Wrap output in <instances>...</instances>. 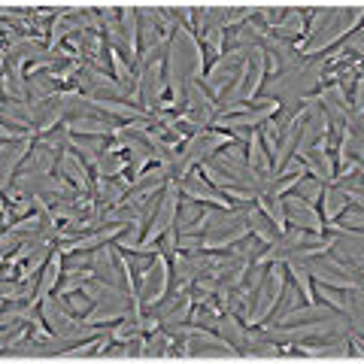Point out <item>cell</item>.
<instances>
[{
  "mask_svg": "<svg viewBox=\"0 0 364 364\" xmlns=\"http://www.w3.org/2000/svg\"><path fill=\"white\" fill-rule=\"evenodd\" d=\"M170 294V258L158 255L155 264L149 267L136 282V298L143 304V313H149L155 304H161Z\"/></svg>",
  "mask_w": 364,
  "mask_h": 364,
  "instance_id": "6da1fadb",
  "label": "cell"
},
{
  "mask_svg": "<svg viewBox=\"0 0 364 364\" xmlns=\"http://www.w3.org/2000/svg\"><path fill=\"white\" fill-rule=\"evenodd\" d=\"M282 213H286V225L289 228H301V231H322V213H318L313 203H306L298 195H282Z\"/></svg>",
  "mask_w": 364,
  "mask_h": 364,
  "instance_id": "7a4b0ae2",
  "label": "cell"
},
{
  "mask_svg": "<svg viewBox=\"0 0 364 364\" xmlns=\"http://www.w3.org/2000/svg\"><path fill=\"white\" fill-rule=\"evenodd\" d=\"M179 195L182 198H191V200H200V203H210V207H222L228 210L231 203L225 200L222 191H215L207 179H203V173L195 167V170H188V176L186 179H179Z\"/></svg>",
  "mask_w": 364,
  "mask_h": 364,
  "instance_id": "3957f363",
  "label": "cell"
},
{
  "mask_svg": "<svg viewBox=\"0 0 364 364\" xmlns=\"http://www.w3.org/2000/svg\"><path fill=\"white\" fill-rule=\"evenodd\" d=\"M55 176H64V179H70L73 186L79 191H85V195H91V182H95V173H91V167L79 158L70 146L61 152L58 158V170H55Z\"/></svg>",
  "mask_w": 364,
  "mask_h": 364,
  "instance_id": "277c9868",
  "label": "cell"
},
{
  "mask_svg": "<svg viewBox=\"0 0 364 364\" xmlns=\"http://www.w3.org/2000/svg\"><path fill=\"white\" fill-rule=\"evenodd\" d=\"M219 337H225L228 343H231L237 352L243 355V349H246V343H249V328L237 318L234 313H222L219 318H215V328H213Z\"/></svg>",
  "mask_w": 364,
  "mask_h": 364,
  "instance_id": "5b68a950",
  "label": "cell"
},
{
  "mask_svg": "<svg viewBox=\"0 0 364 364\" xmlns=\"http://www.w3.org/2000/svg\"><path fill=\"white\" fill-rule=\"evenodd\" d=\"M58 158H61V152H55V149H49V146H43V143H33V149L25 158L21 170H25V173H49V176H55V170H58Z\"/></svg>",
  "mask_w": 364,
  "mask_h": 364,
  "instance_id": "8992f818",
  "label": "cell"
},
{
  "mask_svg": "<svg viewBox=\"0 0 364 364\" xmlns=\"http://www.w3.org/2000/svg\"><path fill=\"white\" fill-rule=\"evenodd\" d=\"M67 146L82 158V161L95 170V164H97V158L104 155V149H107V136H76V134H70L67 136Z\"/></svg>",
  "mask_w": 364,
  "mask_h": 364,
  "instance_id": "52a82bcc",
  "label": "cell"
},
{
  "mask_svg": "<svg viewBox=\"0 0 364 364\" xmlns=\"http://www.w3.org/2000/svg\"><path fill=\"white\" fill-rule=\"evenodd\" d=\"M61 277H64V255L58 252V249H55V252H52V258H49V264H46V267H43V273H40L37 301H43L46 294H52L55 289H58Z\"/></svg>",
  "mask_w": 364,
  "mask_h": 364,
  "instance_id": "ba28073f",
  "label": "cell"
},
{
  "mask_svg": "<svg viewBox=\"0 0 364 364\" xmlns=\"http://www.w3.org/2000/svg\"><path fill=\"white\" fill-rule=\"evenodd\" d=\"M128 164H131V152L128 149H124V152L104 149V155H100L97 164H95V173L97 176H107V179H116V176H122L124 170H128Z\"/></svg>",
  "mask_w": 364,
  "mask_h": 364,
  "instance_id": "9c48e42d",
  "label": "cell"
},
{
  "mask_svg": "<svg viewBox=\"0 0 364 364\" xmlns=\"http://www.w3.org/2000/svg\"><path fill=\"white\" fill-rule=\"evenodd\" d=\"M246 225H249V231H252L264 246H270V243H277V240H279L277 225H273L258 207H249V213H246Z\"/></svg>",
  "mask_w": 364,
  "mask_h": 364,
  "instance_id": "30bf717a",
  "label": "cell"
},
{
  "mask_svg": "<svg viewBox=\"0 0 364 364\" xmlns=\"http://www.w3.org/2000/svg\"><path fill=\"white\" fill-rule=\"evenodd\" d=\"M246 164L261 170V173H270V155L264 149V143H261L258 128L249 131V140H246Z\"/></svg>",
  "mask_w": 364,
  "mask_h": 364,
  "instance_id": "8fae6325",
  "label": "cell"
},
{
  "mask_svg": "<svg viewBox=\"0 0 364 364\" xmlns=\"http://www.w3.org/2000/svg\"><path fill=\"white\" fill-rule=\"evenodd\" d=\"M322 222H334L340 213H343L346 207H349V200H346V195L340 191L337 186H325V191H322Z\"/></svg>",
  "mask_w": 364,
  "mask_h": 364,
  "instance_id": "7c38bea8",
  "label": "cell"
},
{
  "mask_svg": "<svg viewBox=\"0 0 364 364\" xmlns=\"http://www.w3.org/2000/svg\"><path fill=\"white\" fill-rule=\"evenodd\" d=\"M122 31H124V40H128L131 52L140 55V16H136V6H122Z\"/></svg>",
  "mask_w": 364,
  "mask_h": 364,
  "instance_id": "4fadbf2b",
  "label": "cell"
},
{
  "mask_svg": "<svg viewBox=\"0 0 364 364\" xmlns=\"http://www.w3.org/2000/svg\"><path fill=\"white\" fill-rule=\"evenodd\" d=\"M61 85L52 79V73L46 70V73H33L28 76V95L31 100H46V97H52V95H58Z\"/></svg>",
  "mask_w": 364,
  "mask_h": 364,
  "instance_id": "5bb4252c",
  "label": "cell"
},
{
  "mask_svg": "<svg viewBox=\"0 0 364 364\" xmlns=\"http://www.w3.org/2000/svg\"><path fill=\"white\" fill-rule=\"evenodd\" d=\"M88 279H95V270L91 267H85V270H76V273H70V270H64V277H61V282H58V294H73V291H82V286Z\"/></svg>",
  "mask_w": 364,
  "mask_h": 364,
  "instance_id": "9a60e30c",
  "label": "cell"
},
{
  "mask_svg": "<svg viewBox=\"0 0 364 364\" xmlns=\"http://www.w3.org/2000/svg\"><path fill=\"white\" fill-rule=\"evenodd\" d=\"M200 215H203V203H200V200L182 198V200H179V210H176V228H179V231H186V228L195 225Z\"/></svg>",
  "mask_w": 364,
  "mask_h": 364,
  "instance_id": "2e32d148",
  "label": "cell"
},
{
  "mask_svg": "<svg viewBox=\"0 0 364 364\" xmlns=\"http://www.w3.org/2000/svg\"><path fill=\"white\" fill-rule=\"evenodd\" d=\"M322 191H325V182H318V179H313V176H301L298 179V186L291 188V195H298V198H304L306 203H316L322 200Z\"/></svg>",
  "mask_w": 364,
  "mask_h": 364,
  "instance_id": "e0dca14e",
  "label": "cell"
},
{
  "mask_svg": "<svg viewBox=\"0 0 364 364\" xmlns=\"http://www.w3.org/2000/svg\"><path fill=\"white\" fill-rule=\"evenodd\" d=\"M170 343H173V337H170L164 328H158L155 334L146 337V352H143V355H149V358H167Z\"/></svg>",
  "mask_w": 364,
  "mask_h": 364,
  "instance_id": "ac0fdd59",
  "label": "cell"
},
{
  "mask_svg": "<svg viewBox=\"0 0 364 364\" xmlns=\"http://www.w3.org/2000/svg\"><path fill=\"white\" fill-rule=\"evenodd\" d=\"M331 13H334V6H318V9H310V18H306V31H304V37H306V40L316 37V33L328 25V18H331Z\"/></svg>",
  "mask_w": 364,
  "mask_h": 364,
  "instance_id": "d6986e66",
  "label": "cell"
},
{
  "mask_svg": "<svg viewBox=\"0 0 364 364\" xmlns=\"http://www.w3.org/2000/svg\"><path fill=\"white\" fill-rule=\"evenodd\" d=\"M67 136H70V131L64 128H55V131H49V134H40L37 136V143H43V146H49V149H55V152H64L67 149Z\"/></svg>",
  "mask_w": 364,
  "mask_h": 364,
  "instance_id": "ffe728a7",
  "label": "cell"
},
{
  "mask_svg": "<svg viewBox=\"0 0 364 364\" xmlns=\"http://www.w3.org/2000/svg\"><path fill=\"white\" fill-rule=\"evenodd\" d=\"M91 258H95V249H79V252H70V255H64V270H85L91 267Z\"/></svg>",
  "mask_w": 364,
  "mask_h": 364,
  "instance_id": "44dd1931",
  "label": "cell"
},
{
  "mask_svg": "<svg viewBox=\"0 0 364 364\" xmlns=\"http://www.w3.org/2000/svg\"><path fill=\"white\" fill-rule=\"evenodd\" d=\"M158 249H161L164 258H173L179 252V228H167V231L161 234V240H158Z\"/></svg>",
  "mask_w": 364,
  "mask_h": 364,
  "instance_id": "7402d4cb",
  "label": "cell"
},
{
  "mask_svg": "<svg viewBox=\"0 0 364 364\" xmlns=\"http://www.w3.org/2000/svg\"><path fill=\"white\" fill-rule=\"evenodd\" d=\"M337 225H343V228H349V231H361L364 228V219H361V207H346L343 213L334 219Z\"/></svg>",
  "mask_w": 364,
  "mask_h": 364,
  "instance_id": "603a6c76",
  "label": "cell"
},
{
  "mask_svg": "<svg viewBox=\"0 0 364 364\" xmlns=\"http://www.w3.org/2000/svg\"><path fill=\"white\" fill-rule=\"evenodd\" d=\"M215 318H219V313L207 310V306H191V313H188V322L200 328H215Z\"/></svg>",
  "mask_w": 364,
  "mask_h": 364,
  "instance_id": "cb8c5ba5",
  "label": "cell"
},
{
  "mask_svg": "<svg viewBox=\"0 0 364 364\" xmlns=\"http://www.w3.org/2000/svg\"><path fill=\"white\" fill-rule=\"evenodd\" d=\"M67 301H70V310H73L76 316H88L91 310H95V301H91L85 291H73V294H67Z\"/></svg>",
  "mask_w": 364,
  "mask_h": 364,
  "instance_id": "d4e9b609",
  "label": "cell"
},
{
  "mask_svg": "<svg viewBox=\"0 0 364 364\" xmlns=\"http://www.w3.org/2000/svg\"><path fill=\"white\" fill-rule=\"evenodd\" d=\"M21 243H25V237H21V234H16V231H4V237H0V252H4V258H9Z\"/></svg>",
  "mask_w": 364,
  "mask_h": 364,
  "instance_id": "484cf974",
  "label": "cell"
},
{
  "mask_svg": "<svg viewBox=\"0 0 364 364\" xmlns=\"http://www.w3.org/2000/svg\"><path fill=\"white\" fill-rule=\"evenodd\" d=\"M219 155L222 158H228V161H240V164H246V143H228L225 149H219Z\"/></svg>",
  "mask_w": 364,
  "mask_h": 364,
  "instance_id": "4316f807",
  "label": "cell"
},
{
  "mask_svg": "<svg viewBox=\"0 0 364 364\" xmlns=\"http://www.w3.org/2000/svg\"><path fill=\"white\" fill-rule=\"evenodd\" d=\"M200 246H203V234L179 231V249H182V252H191V249H200Z\"/></svg>",
  "mask_w": 364,
  "mask_h": 364,
  "instance_id": "83f0119b",
  "label": "cell"
}]
</instances>
